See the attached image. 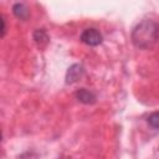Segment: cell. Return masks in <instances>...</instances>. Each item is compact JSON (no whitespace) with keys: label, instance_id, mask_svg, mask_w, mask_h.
<instances>
[{"label":"cell","instance_id":"cell-1","mask_svg":"<svg viewBox=\"0 0 159 159\" xmlns=\"http://www.w3.org/2000/svg\"><path fill=\"white\" fill-rule=\"evenodd\" d=\"M159 37V25L154 20L144 19L132 31V41L135 47L147 50L152 47Z\"/></svg>","mask_w":159,"mask_h":159},{"label":"cell","instance_id":"cell-2","mask_svg":"<svg viewBox=\"0 0 159 159\" xmlns=\"http://www.w3.org/2000/svg\"><path fill=\"white\" fill-rule=\"evenodd\" d=\"M80 40H81L83 43L88 45V46H98V45L102 43L103 36H102V34H101L97 29H94V27H88V29H84V30L81 32Z\"/></svg>","mask_w":159,"mask_h":159},{"label":"cell","instance_id":"cell-3","mask_svg":"<svg viewBox=\"0 0 159 159\" xmlns=\"http://www.w3.org/2000/svg\"><path fill=\"white\" fill-rule=\"evenodd\" d=\"M84 75V68L82 65L80 63H75L72 65L66 73V83L67 84H72L75 82H77L80 78H82V76Z\"/></svg>","mask_w":159,"mask_h":159},{"label":"cell","instance_id":"cell-4","mask_svg":"<svg viewBox=\"0 0 159 159\" xmlns=\"http://www.w3.org/2000/svg\"><path fill=\"white\" fill-rule=\"evenodd\" d=\"M75 97L77 98V101H80L81 103H84V104H93L97 101L96 93L89 91V89H86V88L78 89L75 93Z\"/></svg>","mask_w":159,"mask_h":159},{"label":"cell","instance_id":"cell-5","mask_svg":"<svg viewBox=\"0 0 159 159\" xmlns=\"http://www.w3.org/2000/svg\"><path fill=\"white\" fill-rule=\"evenodd\" d=\"M12 12L20 20H27V17L30 16V11H29L26 4H24V2H16V4H14Z\"/></svg>","mask_w":159,"mask_h":159},{"label":"cell","instance_id":"cell-6","mask_svg":"<svg viewBox=\"0 0 159 159\" xmlns=\"http://www.w3.org/2000/svg\"><path fill=\"white\" fill-rule=\"evenodd\" d=\"M147 123H148V125H149L152 129L159 130V111L150 113V114L148 116V118H147Z\"/></svg>","mask_w":159,"mask_h":159},{"label":"cell","instance_id":"cell-7","mask_svg":"<svg viewBox=\"0 0 159 159\" xmlns=\"http://www.w3.org/2000/svg\"><path fill=\"white\" fill-rule=\"evenodd\" d=\"M34 40L37 42V43H42V42H48V36H47V32L43 30V29H37L35 30L34 32Z\"/></svg>","mask_w":159,"mask_h":159},{"label":"cell","instance_id":"cell-8","mask_svg":"<svg viewBox=\"0 0 159 159\" xmlns=\"http://www.w3.org/2000/svg\"><path fill=\"white\" fill-rule=\"evenodd\" d=\"M1 24H2V27H1V36L4 37L5 31H6V27H5V20H4V17H2V16H1Z\"/></svg>","mask_w":159,"mask_h":159}]
</instances>
